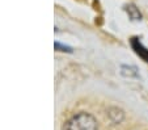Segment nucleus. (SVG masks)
Segmentation results:
<instances>
[{
	"mask_svg": "<svg viewBox=\"0 0 148 130\" xmlns=\"http://www.w3.org/2000/svg\"><path fill=\"white\" fill-rule=\"evenodd\" d=\"M55 49H60V51H70V49L68 47H64V46H62V45H59V43H55Z\"/></svg>",
	"mask_w": 148,
	"mask_h": 130,
	"instance_id": "39448f33",
	"label": "nucleus"
},
{
	"mask_svg": "<svg viewBox=\"0 0 148 130\" xmlns=\"http://www.w3.org/2000/svg\"><path fill=\"white\" fill-rule=\"evenodd\" d=\"M131 46H132V49L135 50V53H136L143 61L148 62V49H145L138 38H132L131 40Z\"/></svg>",
	"mask_w": 148,
	"mask_h": 130,
	"instance_id": "f03ea898",
	"label": "nucleus"
},
{
	"mask_svg": "<svg viewBox=\"0 0 148 130\" xmlns=\"http://www.w3.org/2000/svg\"><path fill=\"white\" fill-rule=\"evenodd\" d=\"M125 11L129 13V16L132 20H142V13L139 12V9L134 6V4H129L125 7Z\"/></svg>",
	"mask_w": 148,
	"mask_h": 130,
	"instance_id": "7ed1b4c3",
	"label": "nucleus"
},
{
	"mask_svg": "<svg viewBox=\"0 0 148 130\" xmlns=\"http://www.w3.org/2000/svg\"><path fill=\"white\" fill-rule=\"evenodd\" d=\"M122 74L125 76H138L136 68L135 67H127V66H122Z\"/></svg>",
	"mask_w": 148,
	"mask_h": 130,
	"instance_id": "20e7f679",
	"label": "nucleus"
},
{
	"mask_svg": "<svg viewBox=\"0 0 148 130\" xmlns=\"http://www.w3.org/2000/svg\"><path fill=\"white\" fill-rule=\"evenodd\" d=\"M62 130H98V125L92 114L81 112L71 117Z\"/></svg>",
	"mask_w": 148,
	"mask_h": 130,
	"instance_id": "f257e3e1",
	"label": "nucleus"
}]
</instances>
